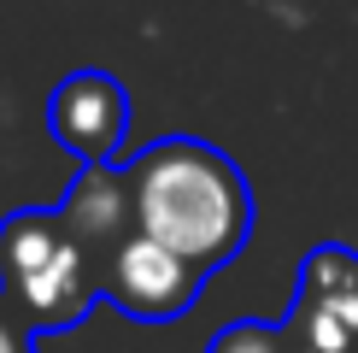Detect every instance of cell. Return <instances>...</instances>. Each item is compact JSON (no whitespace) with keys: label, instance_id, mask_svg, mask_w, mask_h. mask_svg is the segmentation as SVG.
Masks as SVG:
<instances>
[{"label":"cell","instance_id":"8992f818","mask_svg":"<svg viewBox=\"0 0 358 353\" xmlns=\"http://www.w3.org/2000/svg\"><path fill=\"white\" fill-rule=\"evenodd\" d=\"M65 230L77 235L83 247H100V242H124V224H136L129 212V176H117L112 165H88L77 176V188L59 206Z\"/></svg>","mask_w":358,"mask_h":353},{"label":"cell","instance_id":"277c9868","mask_svg":"<svg viewBox=\"0 0 358 353\" xmlns=\"http://www.w3.org/2000/svg\"><path fill=\"white\" fill-rule=\"evenodd\" d=\"M194 289H200V271L147 235H124L106 254V294L129 318H147V324L182 318L194 306Z\"/></svg>","mask_w":358,"mask_h":353},{"label":"cell","instance_id":"3957f363","mask_svg":"<svg viewBox=\"0 0 358 353\" xmlns=\"http://www.w3.org/2000/svg\"><path fill=\"white\" fill-rule=\"evenodd\" d=\"M48 130L59 147L83 159V165H112V153L129 136V95L106 71H77L48 95Z\"/></svg>","mask_w":358,"mask_h":353},{"label":"cell","instance_id":"7a4b0ae2","mask_svg":"<svg viewBox=\"0 0 358 353\" xmlns=\"http://www.w3.org/2000/svg\"><path fill=\"white\" fill-rule=\"evenodd\" d=\"M0 289L6 306L36 330L77 324L94 300L88 247L65 230L59 212H18L0 224Z\"/></svg>","mask_w":358,"mask_h":353},{"label":"cell","instance_id":"6da1fadb","mask_svg":"<svg viewBox=\"0 0 358 353\" xmlns=\"http://www.w3.org/2000/svg\"><path fill=\"white\" fill-rule=\"evenodd\" d=\"M129 212H136V235L171 247L200 277L229 265L252 230L247 176L194 136L153 141L129 165Z\"/></svg>","mask_w":358,"mask_h":353},{"label":"cell","instance_id":"5b68a950","mask_svg":"<svg viewBox=\"0 0 358 353\" xmlns=\"http://www.w3.org/2000/svg\"><path fill=\"white\" fill-rule=\"evenodd\" d=\"M300 353H352L358 347V259L347 247H317L300 271V306H294Z\"/></svg>","mask_w":358,"mask_h":353},{"label":"cell","instance_id":"52a82bcc","mask_svg":"<svg viewBox=\"0 0 358 353\" xmlns=\"http://www.w3.org/2000/svg\"><path fill=\"white\" fill-rule=\"evenodd\" d=\"M212 353H294V347L271 324H229V330H217Z\"/></svg>","mask_w":358,"mask_h":353},{"label":"cell","instance_id":"ba28073f","mask_svg":"<svg viewBox=\"0 0 358 353\" xmlns=\"http://www.w3.org/2000/svg\"><path fill=\"white\" fill-rule=\"evenodd\" d=\"M0 353H24V335H18V324L6 312H0Z\"/></svg>","mask_w":358,"mask_h":353}]
</instances>
